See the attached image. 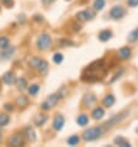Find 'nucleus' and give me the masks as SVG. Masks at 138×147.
Here are the masks:
<instances>
[{"instance_id": "obj_1", "label": "nucleus", "mask_w": 138, "mask_h": 147, "mask_svg": "<svg viewBox=\"0 0 138 147\" xmlns=\"http://www.w3.org/2000/svg\"><path fill=\"white\" fill-rule=\"evenodd\" d=\"M28 64H30L31 67L36 68L40 73H41V74H43V76L47 74V72H48V63L44 59H41L40 57H32V58L28 61Z\"/></svg>"}, {"instance_id": "obj_12", "label": "nucleus", "mask_w": 138, "mask_h": 147, "mask_svg": "<svg viewBox=\"0 0 138 147\" xmlns=\"http://www.w3.org/2000/svg\"><path fill=\"white\" fill-rule=\"evenodd\" d=\"M25 136L28 141H31V142L36 141V132L32 126H26L25 127Z\"/></svg>"}, {"instance_id": "obj_13", "label": "nucleus", "mask_w": 138, "mask_h": 147, "mask_svg": "<svg viewBox=\"0 0 138 147\" xmlns=\"http://www.w3.org/2000/svg\"><path fill=\"white\" fill-rule=\"evenodd\" d=\"M95 101H96V98H95V95H92V94H86L83 99V103L86 108L92 107V105L95 104Z\"/></svg>"}, {"instance_id": "obj_27", "label": "nucleus", "mask_w": 138, "mask_h": 147, "mask_svg": "<svg viewBox=\"0 0 138 147\" xmlns=\"http://www.w3.org/2000/svg\"><path fill=\"white\" fill-rule=\"evenodd\" d=\"M137 40H138V28L137 30H133L131 34L128 35V41L129 42H136Z\"/></svg>"}, {"instance_id": "obj_5", "label": "nucleus", "mask_w": 138, "mask_h": 147, "mask_svg": "<svg viewBox=\"0 0 138 147\" xmlns=\"http://www.w3.org/2000/svg\"><path fill=\"white\" fill-rule=\"evenodd\" d=\"M125 9L121 5H116V6H113L112 9L110 10V16L112 19H115V20H119L121 18H123V15H125Z\"/></svg>"}, {"instance_id": "obj_22", "label": "nucleus", "mask_w": 138, "mask_h": 147, "mask_svg": "<svg viewBox=\"0 0 138 147\" xmlns=\"http://www.w3.org/2000/svg\"><path fill=\"white\" fill-rule=\"evenodd\" d=\"M105 7V0H94V9L95 10H102Z\"/></svg>"}, {"instance_id": "obj_24", "label": "nucleus", "mask_w": 138, "mask_h": 147, "mask_svg": "<svg viewBox=\"0 0 138 147\" xmlns=\"http://www.w3.org/2000/svg\"><path fill=\"white\" fill-rule=\"evenodd\" d=\"M10 117L6 115V114H0V126H5L9 124Z\"/></svg>"}, {"instance_id": "obj_7", "label": "nucleus", "mask_w": 138, "mask_h": 147, "mask_svg": "<svg viewBox=\"0 0 138 147\" xmlns=\"http://www.w3.org/2000/svg\"><path fill=\"white\" fill-rule=\"evenodd\" d=\"M126 115V111L125 113H121V114H119V115H116V116H113L111 120H109L106 124L104 125V129H109V127H112L113 125H116V124H119V122H121L123 119H125V116Z\"/></svg>"}, {"instance_id": "obj_6", "label": "nucleus", "mask_w": 138, "mask_h": 147, "mask_svg": "<svg viewBox=\"0 0 138 147\" xmlns=\"http://www.w3.org/2000/svg\"><path fill=\"white\" fill-rule=\"evenodd\" d=\"M95 18V13L91 10H84L76 14V19L79 21H88V20H92Z\"/></svg>"}, {"instance_id": "obj_17", "label": "nucleus", "mask_w": 138, "mask_h": 147, "mask_svg": "<svg viewBox=\"0 0 138 147\" xmlns=\"http://www.w3.org/2000/svg\"><path fill=\"white\" fill-rule=\"evenodd\" d=\"M104 115H105V111H104L102 108H96V109H94V111H92V114H91L92 119H95V120L102 119Z\"/></svg>"}, {"instance_id": "obj_2", "label": "nucleus", "mask_w": 138, "mask_h": 147, "mask_svg": "<svg viewBox=\"0 0 138 147\" xmlns=\"http://www.w3.org/2000/svg\"><path fill=\"white\" fill-rule=\"evenodd\" d=\"M105 129L101 126H96V127H90L83 134V137L85 141H95L96 138H99L101 135L104 134Z\"/></svg>"}, {"instance_id": "obj_25", "label": "nucleus", "mask_w": 138, "mask_h": 147, "mask_svg": "<svg viewBox=\"0 0 138 147\" xmlns=\"http://www.w3.org/2000/svg\"><path fill=\"white\" fill-rule=\"evenodd\" d=\"M16 103H17V104L20 105V107L25 108L26 105L28 104V100H27V98H26V96L21 95V96H19V98H17V100H16Z\"/></svg>"}, {"instance_id": "obj_34", "label": "nucleus", "mask_w": 138, "mask_h": 147, "mask_svg": "<svg viewBox=\"0 0 138 147\" xmlns=\"http://www.w3.org/2000/svg\"><path fill=\"white\" fill-rule=\"evenodd\" d=\"M1 127V126H0ZM0 141H1V130H0Z\"/></svg>"}, {"instance_id": "obj_14", "label": "nucleus", "mask_w": 138, "mask_h": 147, "mask_svg": "<svg viewBox=\"0 0 138 147\" xmlns=\"http://www.w3.org/2000/svg\"><path fill=\"white\" fill-rule=\"evenodd\" d=\"M131 53H132V51H131L129 47H122L119 51V57L121 59H127V58L131 57Z\"/></svg>"}, {"instance_id": "obj_31", "label": "nucleus", "mask_w": 138, "mask_h": 147, "mask_svg": "<svg viewBox=\"0 0 138 147\" xmlns=\"http://www.w3.org/2000/svg\"><path fill=\"white\" fill-rule=\"evenodd\" d=\"M1 1H3V4L5 6H11L13 5V0H1Z\"/></svg>"}, {"instance_id": "obj_16", "label": "nucleus", "mask_w": 138, "mask_h": 147, "mask_svg": "<svg viewBox=\"0 0 138 147\" xmlns=\"http://www.w3.org/2000/svg\"><path fill=\"white\" fill-rule=\"evenodd\" d=\"M113 104H115V96H113L112 94H110V95H106L104 98V100H102V105H104V107L111 108Z\"/></svg>"}, {"instance_id": "obj_19", "label": "nucleus", "mask_w": 138, "mask_h": 147, "mask_svg": "<svg viewBox=\"0 0 138 147\" xmlns=\"http://www.w3.org/2000/svg\"><path fill=\"white\" fill-rule=\"evenodd\" d=\"M113 142H115V145H119V146H122V147H129V146H131V145H129V142L126 141L122 136L116 137L115 140H113Z\"/></svg>"}, {"instance_id": "obj_23", "label": "nucleus", "mask_w": 138, "mask_h": 147, "mask_svg": "<svg viewBox=\"0 0 138 147\" xmlns=\"http://www.w3.org/2000/svg\"><path fill=\"white\" fill-rule=\"evenodd\" d=\"M79 141H80L79 136H76V135H74V136L69 137L67 142H68V145H69V146H75V145H78V144H79Z\"/></svg>"}, {"instance_id": "obj_18", "label": "nucleus", "mask_w": 138, "mask_h": 147, "mask_svg": "<svg viewBox=\"0 0 138 147\" xmlns=\"http://www.w3.org/2000/svg\"><path fill=\"white\" fill-rule=\"evenodd\" d=\"M15 83H16V88H17L19 90H25L27 87V82L25 78H17Z\"/></svg>"}, {"instance_id": "obj_8", "label": "nucleus", "mask_w": 138, "mask_h": 147, "mask_svg": "<svg viewBox=\"0 0 138 147\" xmlns=\"http://www.w3.org/2000/svg\"><path fill=\"white\" fill-rule=\"evenodd\" d=\"M9 144L11 146H14V147L22 146L23 145V137L21 136V135H19V134H15V135L11 136V138L9 140Z\"/></svg>"}, {"instance_id": "obj_26", "label": "nucleus", "mask_w": 138, "mask_h": 147, "mask_svg": "<svg viewBox=\"0 0 138 147\" xmlns=\"http://www.w3.org/2000/svg\"><path fill=\"white\" fill-rule=\"evenodd\" d=\"M9 38L7 37H0V50H5L9 47Z\"/></svg>"}, {"instance_id": "obj_3", "label": "nucleus", "mask_w": 138, "mask_h": 147, "mask_svg": "<svg viewBox=\"0 0 138 147\" xmlns=\"http://www.w3.org/2000/svg\"><path fill=\"white\" fill-rule=\"evenodd\" d=\"M59 98H60V95H59V93H57V94H52V95H50L47 98L46 100L42 103V105H41V108L43 109V110H48V109H51V108H53L54 105L58 103V100H59Z\"/></svg>"}, {"instance_id": "obj_10", "label": "nucleus", "mask_w": 138, "mask_h": 147, "mask_svg": "<svg viewBox=\"0 0 138 147\" xmlns=\"http://www.w3.org/2000/svg\"><path fill=\"white\" fill-rule=\"evenodd\" d=\"M15 53V48L14 47H7L5 50H3V52L0 53V61H5V59H9L11 56Z\"/></svg>"}, {"instance_id": "obj_9", "label": "nucleus", "mask_w": 138, "mask_h": 147, "mask_svg": "<svg viewBox=\"0 0 138 147\" xmlns=\"http://www.w3.org/2000/svg\"><path fill=\"white\" fill-rule=\"evenodd\" d=\"M64 126V117L62 115H57L53 121V129L56 131H60Z\"/></svg>"}, {"instance_id": "obj_28", "label": "nucleus", "mask_w": 138, "mask_h": 147, "mask_svg": "<svg viewBox=\"0 0 138 147\" xmlns=\"http://www.w3.org/2000/svg\"><path fill=\"white\" fill-rule=\"evenodd\" d=\"M38 90H40V85L33 84L28 88V94H30V95H36V94L38 93Z\"/></svg>"}, {"instance_id": "obj_32", "label": "nucleus", "mask_w": 138, "mask_h": 147, "mask_svg": "<svg viewBox=\"0 0 138 147\" xmlns=\"http://www.w3.org/2000/svg\"><path fill=\"white\" fill-rule=\"evenodd\" d=\"M56 0H42V3L44 4V5H51L52 3H54Z\"/></svg>"}, {"instance_id": "obj_33", "label": "nucleus", "mask_w": 138, "mask_h": 147, "mask_svg": "<svg viewBox=\"0 0 138 147\" xmlns=\"http://www.w3.org/2000/svg\"><path fill=\"white\" fill-rule=\"evenodd\" d=\"M5 109H6V110H10V111H13V110H14V107H13L11 104H5Z\"/></svg>"}, {"instance_id": "obj_4", "label": "nucleus", "mask_w": 138, "mask_h": 147, "mask_svg": "<svg viewBox=\"0 0 138 147\" xmlns=\"http://www.w3.org/2000/svg\"><path fill=\"white\" fill-rule=\"evenodd\" d=\"M51 37L48 35H46V34H43V35H41L38 37V40H37V47L40 48V50H42V51H44V50H47L48 47L51 46Z\"/></svg>"}, {"instance_id": "obj_20", "label": "nucleus", "mask_w": 138, "mask_h": 147, "mask_svg": "<svg viewBox=\"0 0 138 147\" xmlns=\"http://www.w3.org/2000/svg\"><path fill=\"white\" fill-rule=\"evenodd\" d=\"M46 121H47V116L46 115H37L35 117V120H33L36 126H42V125H44V122Z\"/></svg>"}, {"instance_id": "obj_35", "label": "nucleus", "mask_w": 138, "mask_h": 147, "mask_svg": "<svg viewBox=\"0 0 138 147\" xmlns=\"http://www.w3.org/2000/svg\"><path fill=\"white\" fill-rule=\"evenodd\" d=\"M136 132H137V134H138V127H137V130H136Z\"/></svg>"}, {"instance_id": "obj_30", "label": "nucleus", "mask_w": 138, "mask_h": 147, "mask_svg": "<svg viewBox=\"0 0 138 147\" xmlns=\"http://www.w3.org/2000/svg\"><path fill=\"white\" fill-rule=\"evenodd\" d=\"M128 6L131 7H135V6H138V0H128Z\"/></svg>"}, {"instance_id": "obj_21", "label": "nucleus", "mask_w": 138, "mask_h": 147, "mask_svg": "<svg viewBox=\"0 0 138 147\" xmlns=\"http://www.w3.org/2000/svg\"><path fill=\"white\" fill-rule=\"evenodd\" d=\"M76 122H78L79 126H86L88 122H89V119L86 115H84V114H82V115L78 116V119H76Z\"/></svg>"}, {"instance_id": "obj_29", "label": "nucleus", "mask_w": 138, "mask_h": 147, "mask_svg": "<svg viewBox=\"0 0 138 147\" xmlns=\"http://www.w3.org/2000/svg\"><path fill=\"white\" fill-rule=\"evenodd\" d=\"M62 61H63V56L60 55V53H56L53 56V62L57 63V64H59V63H62Z\"/></svg>"}, {"instance_id": "obj_11", "label": "nucleus", "mask_w": 138, "mask_h": 147, "mask_svg": "<svg viewBox=\"0 0 138 147\" xmlns=\"http://www.w3.org/2000/svg\"><path fill=\"white\" fill-rule=\"evenodd\" d=\"M3 80H4V83H5L6 85L14 84L15 82H16V78H15L14 72H6L5 74H4V77H3Z\"/></svg>"}, {"instance_id": "obj_15", "label": "nucleus", "mask_w": 138, "mask_h": 147, "mask_svg": "<svg viewBox=\"0 0 138 147\" xmlns=\"http://www.w3.org/2000/svg\"><path fill=\"white\" fill-rule=\"evenodd\" d=\"M111 37H112V32L110 30H102L99 34V40L101 42H106V41H109Z\"/></svg>"}]
</instances>
